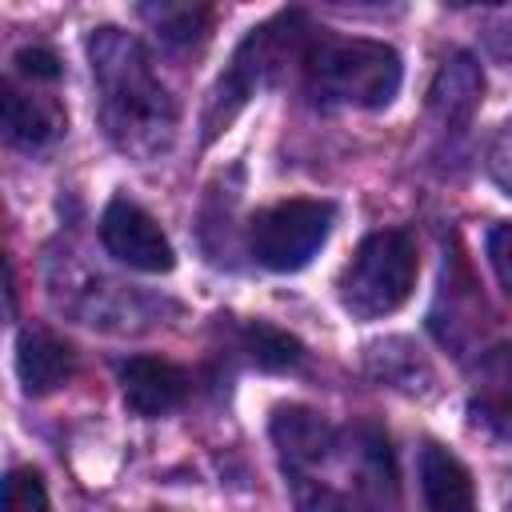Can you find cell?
<instances>
[{
	"label": "cell",
	"mask_w": 512,
	"mask_h": 512,
	"mask_svg": "<svg viewBox=\"0 0 512 512\" xmlns=\"http://www.w3.org/2000/svg\"><path fill=\"white\" fill-rule=\"evenodd\" d=\"M88 56L112 144L140 160L160 156L176 136V104L156 80L144 44L120 28H96L88 40Z\"/></svg>",
	"instance_id": "obj_1"
},
{
	"label": "cell",
	"mask_w": 512,
	"mask_h": 512,
	"mask_svg": "<svg viewBox=\"0 0 512 512\" xmlns=\"http://www.w3.org/2000/svg\"><path fill=\"white\" fill-rule=\"evenodd\" d=\"M300 64H304V84L320 104L384 108L392 104L404 80L400 52L384 40H364V36L320 32L300 52Z\"/></svg>",
	"instance_id": "obj_2"
},
{
	"label": "cell",
	"mask_w": 512,
	"mask_h": 512,
	"mask_svg": "<svg viewBox=\"0 0 512 512\" xmlns=\"http://www.w3.org/2000/svg\"><path fill=\"white\" fill-rule=\"evenodd\" d=\"M416 268V244L408 232L388 228L364 236L336 280L344 312H352L356 320H380L396 312L416 288Z\"/></svg>",
	"instance_id": "obj_3"
},
{
	"label": "cell",
	"mask_w": 512,
	"mask_h": 512,
	"mask_svg": "<svg viewBox=\"0 0 512 512\" xmlns=\"http://www.w3.org/2000/svg\"><path fill=\"white\" fill-rule=\"evenodd\" d=\"M308 28H304V16L300 12H284V16H276V20H268V24H260V28H252L248 32V40L236 48V56H232V64H228V72L220 76V84H216V92H212V104H208V136H216L240 108H244V100L260 88V84H268L272 76H276V68H280V60L288 56V52H304V44H308V36H304Z\"/></svg>",
	"instance_id": "obj_4"
},
{
	"label": "cell",
	"mask_w": 512,
	"mask_h": 512,
	"mask_svg": "<svg viewBox=\"0 0 512 512\" xmlns=\"http://www.w3.org/2000/svg\"><path fill=\"white\" fill-rule=\"evenodd\" d=\"M336 220V208L328 200H284L248 224V248L256 264L272 272H296L304 268L328 240Z\"/></svg>",
	"instance_id": "obj_5"
},
{
	"label": "cell",
	"mask_w": 512,
	"mask_h": 512,
	"mask_svg": "<svg viewBox=\"0 0 512 512\" xmlns=\"http://www.w3.org/2000/svg\"><path fill=\"white\" fill-rule=\"evenodd\" d=\"M100 240L108 248V256H116L120 264L136 268V272H148V276H160V272H172L176 264V252L164 236V228L132 200L116 196L104 216H100Z\"/></svg>",
	"instance_id": "obj_6"
},
{
	"label": "cell",
	"mask_w": 512,
	"mask_h": 512,
	"mask_svg": "<svg viewBox=\"0 0 512 512\" xmlns=\"http://www.w3.org/2000/svg\"><path fill=\"white\" fill-rule=\"evenodd\" d=\"M120 392H124L128 412L152 420V416H164V412H172V408L184 404V396H188V376H184V368H176V364H168V360L132 356V360L120 368Z\"/></svg>",
	"instance_id": "obj_7"
},
{
	"label": "cell",
	"mask_w": 512,
	"mask_h": 512,
	"mask_svg": "<svg viewBox=\"0 0 512 512\" xmlns=\"http://www.w3.org/2000/svg\"><path fill=\"white\" fill-rule=\"evenodd\" d=\"M272 444L284 460V472H308L312 464L332 456L336 428L320 412L304 404H288V408H276L272 416Z\"/></svg>",
	"instance_id": "obj_8"
},
{
	"label": "cell",
	"mask_w": 512,
	"mask_h": 512,
	"mask_svg": "<svg viewBox=\"0 0 512 512\" xmlns=\"http://www.w3.org/2000/svg\"><path fill=\"white\" fill-rule=\"evenodd\" d=\"M420 492L428 512H476V488L468 468L444 444L420 448Z\"/></svg>",
	"instance_id": "obj_9"
},
{
	"label": "cell",
	"mask_w": 512,
	"mask_h": 512,
	"mask_svg": "<svg viewBox=\"0 0 512 512\" xmlns=\"http://www.w3.org/2000/svg\"><path fill=\"white\" fill-rule=\"evenodd\" d=\"M16 376L28 396H48L72 376V348L44 328H24L16 340Z\"/></svg>",
	"instance_id": "obj_10"
},
{
	"label": "cell",
	"mask_w": 512,
	"mask_h": 512,
	"mask_svg": "<svg viewBox=\"0 0 512 512\" xmlns=\"http://www.w3.org/2000/svg\"><path fill=\"white\" fill-rule=\"evenodd\" d=\"M480 92H484V72H480V64H476L468 52H456V56H448V60L436 68V80H432V88H428V104H432V112H436L440 120L460 124V120H468V116L476 112Z\"/></svg>",
	"instance_id": "obj_11"
},
{
	"label": "cell",
	"mask_w": 512,
	"mask_h": 512,
	"mask_svg": "<svg viewBox=\"0 0 512 512\" xmlns=\"http://www.w3.org/2000/svg\"><path fill=\"white\" fill-rule=\"evenodd\" d=\"M368 372H372L380 384L400 388V392H408V396H420V392H428V384H432L428 360H424L420 348H416L412 340H404V336H388V340L368 344Z\"/></svg>",
	"instance_id": "obj_12"
},
{
	"label": "cell",
	"mask_w": 512,
	"mask_h": 512,
	"mask_svg": "<svg viewBox=\"0 0 512 512\" xmlns=\"http://www.w3.org/2000/svg\"><path fill=\"white\" fill-rule=\"evenodd\" d=\"M64 128V116L52 100H36V96H24L16 92L12 84L4 88V132L12 144H24V148H40L48 144L56 132Z\"/></svg>",
	"instance_id": "obj_13"
},
{
	"label": "cell",
	"mask_w": 512,
	"mask_h": 512,
	"mask_svg": "<svg viewBox=\"0 0 512 512\" xmlns=\"http://www.w3.org/2000/svg\"><path fill=\"white\" fill-rule=\"evenodd\" d=\"M240 340H244V352L252 356V364H260L264 372H292V368L304 364V344L292 332H284L268 320L244 324Z\"/></svg>",
	"instance_id": "obj_14"
},
{
	"label": "cell",
	"mask_w": 512,
	"mask_h": 512,
	"mask_svg": "<svg viewBox=\"0 0 512 512\" xmlns=\"http://www.w3.org/2000/svg\"><path fill=\"white\" fill-rule=\"evenodd\" d=\"M140 16L156 28L160 40H168L176 48L204 40V32L212 24V8H204V4H144Z\"/></svg>",
	"instance_id": "obj_15"
},
{
	"label": "cell",
	"mask_w": 512,
	"mask_h": 512,
	"mask_svg": "<svg viewBox=\"0 0 512 512\" xmlns=\"http://www.w3.org/2000/svg\"><path fill=\"white\" fill-rule=\"evenodd\" d=\"M476 412H480L488 424L512 432V348H500V352L484 364Z\"/></svg>",
	"instance_id": "obj_16"
},
{
	"label": "cell",
	"mask_w": 512,
	"mask_h": 512,
	"mask_svg": "<svg viewBox=\"0 0 512 512\" xmlns=\"http://www.w3.org/2000/svg\"><path fill=\"white\" fill-rule=\"evenodd\" d=\"M288 488L296 512H360L344 492H336L324 480H312L308 472H288Z\"/></svg>",
	"instance_id": "obj_17"
},
{
	"label": "cell",
	"mask_w": 512,
	"mask_h": 512,
	"mask_svg": "<svg viewBox=\"0 0 512 512\" xmlns=\"http://www.w3.org/2000/svg\"><path fill=\"white\" fill-rule=\"evenodd\" d=\"M4 512H52L44 480L32 468H12L4 480Z\"/></svg>",
	"instance_id": "obj_18"
},
{
	"label": "cell",
	"mask_w": 512,
	"mask_h": 512,
	"mask_svg": "<svg viewBox=\"0 0 512 512\" xmlns=\"http://www.w3.org/2000/svg\"><path fill=\"white\" fill-rule=\"evenodd\" d=\"M488 264H492L500 288L512 296V224H496L488 232Z\"/></svg>",
	"instance_id": "obj_19"
},
{
	"label": "cell",
	"mask_w": 512,
	"mask_h": 512,
	"mask_svg": "<svg viewBox=\"0 0 512 512\" xmlns=\"http://www.w3.org/2000/svg\"><path fill=\"white\" fill-rule=\"evenodd\" d=\"M16 72L28 76V80H56L60 76V56L52 48H40V44L20 48L16 52Z\"/></svg>",
	"instance_id": "obj_20"
},
{
	"label": "cell",
	"mask_w": 512,
	"mask_h": 512,
	"mask_svg": "<svg viewBox=\"0 0 512 512\" xmlns=\"http://www.w3.org/2000/svg\"><path fill=\"white\" fill-rule=\"evenodd\" d=\"M488 172L512 196V120H504V128L496 132V140L488 148Z\"/></svg>",
	"instance_id": "obj_21"
}]
</instances>
